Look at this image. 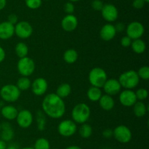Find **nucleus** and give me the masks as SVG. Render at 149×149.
<instances>
[{
  "instance_id": "nucleus-1",
  "label": "nucleus",
  "mask_w": 149,
  "mask_h": 149,
  "mask_svg": "<svg viewBox=\"0 0 149 149\" xmlns=\"http://www.w3.org/2000/svg\"><path fill=\"white\" fill-rule=\"evenodd\" d=\"M44 114L52 119L62 118L65 112V104L63 99L55 93H49L45 96L42 102Z\"/></svg>"
},
{
  "instance_id": "nucleus-2",
  "label": "nucleus",
  "mask_w": 149,
  "mask_h": 149,
  "mask_svg": "<svg viewBox=\"0 0 149 149\" xmlns=\"http://www.w3.org/2000/svg\"><path fill=\"white\" fill-rule=\"evenodd\" d=\"M90 108L84 102L77 104L71 111V118L76 124H82L86 123L90 118Z\"/></svg>"
},
{
  "instance_id": "nucleus-3",
  "label": "nucleus",
  "mask_w": 149,
  "mask_h": 149,
  "mask_svg": "<svg viewBox=\"0 0 149 149\" xmlns=\"http://www.w3.org/2000/svg\"><path fill=\"white\" fill-rule=\"evenodd\" d=\"M141 79L135 70H128L124 72L119 76V80L122 88L125 89H133L138 86Z\"/></svg>"
},
{
  "instance_id": "nucleus-4",
  "label": "nucleus",
  "mask_w": 149,
  "mask_h": 149,
  "mask_svg": "<svg viewBox=\"0 0 149 149\" xmlns=\"http://www.w3.org/2000/svg\"><path fill=\"white\" fill-rule=\"evenodd\" d=\"M107 79V73L101 67H95L89 72L88 80L92 86L101 89Z\"/></svg>"
},
{
  "instance_id": "nucleus-5",
  "label": "nucleus",
  "mask_w": 149,
  "mask_h": 149,
  "mask_svg": "<svg viewBox=\"0 0 149 149\" xmlns=\"http://www.w3.org/2000/svg\"><path fill=\"white\" fill-rule=\"evenodd\" d=\"M21 91L14 84H6L0 89V96L7 102H15L20 98Z\"/></svg>"
},
{
  "instance_id": "nucleus-6",
  "label": "nucleus",
  "mask_w": 149,
  "mask_h": 149,
  "mask_svg": "<svg viewBox=\"0 0 149 149\" xmlns=\"http://www.w3.org/2000/svg\"><path fill=\"white\" fill-rule=\"evenodd\" d=\"M35 68L36 65L34 61L30 57L26 56L24 58H19V61H17V71L21 76L29 77L34 72Z\"/></svg>"
},
{
  "instance_id": "nucleus-7",
  "label": "nucleus",
  "mask_w": 149,
  "mask_h": 149,
  "mask_svg": "<svg viewBox=\"0 0 149 149\" xmlns=\"http://www.w3.org/2000/svg\"><path fill=\"white\" fill-rule=\"evenodd\" d=\"M113 137L120 143H128L132 140V131L125 125H119L113 130Z\"/></svg>"
},
{
  "instance_id": "nucleus-8",
  "label": "nucleus",
  "mask_w": 149,
  "mask_h": 149,
  "mask_svg": "<svg viewBox=\"0 0 149 149\" xmlns=\"http://www.w3.org/2000/svg\"><path fill=\"white\" fill-rule=\"evenodd\" d=\"M77 131V124L73 120L65 119L60 122L58 126V131L60 135L69 137L74 135Z\"/></svg>"
},
{
  "instance_id": "nucleus-9",
  "label": "nucleus",
  "mask_w": 149,
  "mask_h": 149,
  "mask_svg": "<svg viewBox=\"0 0 149 149\" xmlns=\"http://www.w3.org/2000/svg\"><path fill=\"white\" fill-rule=\"evenodd\" d=\"M33 29L30 23L26 20L18 21L15 25V34L20 39H28L32 35Z\"/></svg>"
},
{
  "instance_id": "nucleus-10",
  "label": "nucleus",
  "mask_w": 149,
  "mask_h": 149,
  "mask_svg": "<svg viewBox=\"0 0 149 149\" xmlns=\"http://www.w3.org/2000/svg\"><path fill=\"white\" fill-rule=\"evenodd\" d=\"M127 35L131 39H137L141 38L144 34L145 28L144 26L139 21H132L128 24L126 28Z\"/></svg>"
},
{
  "instance_id": "nucleus-11",
  "label": "nucleus",
  "mask_w": 149,
  "mask_h": 149,
  "mask_svg": "<svg viewBox=\"0 0 149 149\" xmlns=\"http://www.w3.org/2000/svg\"><path fill=\"white\" fill-rule=\"evenodd\" d=\"M15 119L17 125L20 128L28 129L31 126L32 123H33V114L29 110H21L20 111H18V113H17Z\"/></svg>"
},
{
  "instance_id": "nucleus-12",
  "label": "nucleus",
  "mask_w": 149,
  "mask_h": 149,
  "mask_svg": "<svg viewBox=\"0 0 149 149\" xmlns=\"http://www.w3.org/2000/svg\"><path fill=\"white\" fill-rule=\"evenodd\" d=\"M100 12L103 18L110 23L116 21L119 17L118 9L112 4H104Z\"/></svg>"
},
{
  "instance_id": "nucleus-13",
  "label": "nucleus",
  "mask_w": 149,
  "mask_h": 149,
  "mask_svg": "<svg viewBox=\"0 0 149 149\" xmlns=\"http://www.w3.org/2000/svg\"><path fill=\"white\" fill-rule=\"evenodd\" d=\"M119 99L120 103L123 106L127 107V108L132 107L134 104L138 101L135 91H133L132 89H125L121 91Z\"/></svg>"
},
{
  "instance_id": "nucleus-14",
  "label": "nucleus",
  "mask_w": 149,
  "mask_h": 149,
  "mask_svg": "<svg viewBox=\"0 0 149 149\" xmlns=\"http://www.w3.org/2000/svg\"><path fill=\"white\" fill-rule=\"evenodd\" d=\"M32 92L36 96H42L47 92L48 89V83L44 77H37L31 83Z\"/></svg>"
},
{
  "instance_id": "nucleus-15",
  "label": "nucleus",
  "mask_w": 149,
  "mask_h": 149,
  "mask_svg": "<svg viewBox=\"0 0 149 149\" xmlns=\"http://www.w3.org/2000/svg\"><path fill=\"white\" fill-rule=\"evenodd\" d=\"M103 89L106 94L110 96H115L120 93L122 86L119 83V80L115 78L107 79L106 83L103 86Z\"/></svg>"
},
{
  "instance_id": "nucleus-16",
  "label": "nucleus",
  "mask_w": 149,
  "mask_h": 149,
  "mask_svg": "<svg viewBox=\"0 0 149 149\" xmlns=\"http://www.w3.org/2000/svg\"><path fill=\"white\" fill-rule=\"evenodd\" d=\"M78 23V19L74 14H68L61 20V27L65 32H71L77 29Z\"/></svg>"
},
{
  "instance_id": "nucleus-17",
  "label": "nucleus",
  "mask_w": 149,
  "mask_h": 149,
  "mask_svg": "<svg viewBox=\"0 0 149 149\" xmlns=\"http://www.w3.org/2000/svg\"><path fill=\"white\" fill-rule=\"evenodd\" d=\"M15 34V26L10 22L3 21L0 23V39L7 40Z\"/></svg>"
},
{
  "instance_id": "nucleus-18",
  "label": "nucleus",
  "mask_w": 149,
  "mask_h": 149,
  "mask_svg": "<svg viewBox=\"0 0 149 149\" xmlns=\"http://www.w3.org/2000/svg\"><path fill=\"white\" fill-rule=\"evenodd\" d=\"M116 31L115 29L114 25L108 23L102 26L100 30V37L103 41H111L116 37Z\"/></svg>"
},
{
  "instance_id": "nucleus-19",
  "label": "nucleus",
  "mask_w": 149,
  "mask_h": 149,
  "mask_svg": "<svg viewBox=\"0 0 149 149\" xmlns=\"http://www.w3.org/2000/svg\"><path fill=\"white\" fill-rule=\"evenodd\" d=\"M15 135L14 130L11 124L8 122H4L1 124V129L0 131V137L1 140H4L6 143L10 141L13 139Z\"/></svg>"
},
{
  "instance_id": "nucleus-20",
  "label": "nucleus",
  "mask_w": 149,
  "mask_h": 149,
  "mask_svg": "<svg viewBox=\"0 0 149 149\" xmlns=\"http://www.w3.org/2000/svg\"><path fill=\"white\" fill-rule=\"evenodd\" d=\"M0 113L1 114L3 118H5L7 121H13V120L15 119L17 117L18 110L13 105H7L1 108Z\"/></svg>"
},
{
  "instance_id": "nucleus-21",
  "label": "nucleus",
  "mask_w": 149,
  "mask_h": 149,
  "mask_svg": "<svg viewBox=\"0 0 149 149\" xmlns=\"http://www.w3.org/2000/svg\"><path fill=\"white\" fill-rule=\"evenodd\" d=\"M98 102L100 108L106 111H110L114 108L115 101L112 96L110 95H102Z\"/></svg>"
},
{
  "instance_id": "nucleus-22",
  "label": "nucleus",
  "mask_w": 149,
  "mask_h": 149,
  "mask_svg": "<svg viewBox=\"0 0 149 149\" xmlns=\"http://www.w3.org/2000/svg\"><path fill=\"white\" fill-rule=\"evenodd\" d=\"M148 108L143 101H137L133 105V112L138 118L144 117L147 113Z\"/></svg>"
},
{
  "instance_id": "nucleus-23",
  "label": "nucleus",
  "mask_w": 149,
  "mask_h": 149,
  "mask_svg": "<svg viewBox=\"0 0 149 149\" xmlns=\"http://www.w3.org/2000/svg\"><path fill=\"white\" fill-rule=\"evenodd\" d=\"M130 47L132 48L134 53L137 54H142L146 50V44L141 38L137 39H133L132 41Z\"/></svg>"
},
{
  "instance_id": "nucleus-24",
  "label": "nucleus",
  "mask_w": 149,
  "mask_h": 149,
  "mask_svg": "<svg viewBox=\"0 0 149 149\" xmlns=\"http://www.w3.org/2000/svg\"><path fill=\"white\" fill-rule=\"evenodd\" d=\"M103 95L101 89L95 86H91L89 88L87 92V98L91 102H98L101 96Z\"/></svg>"
},
{
  "instance_id": "nucleus-25",
  "label": "nucleus",
  "mask_w": 149,
  "mask_h": 149,
  "mask_svg": "<svg viewBox=\"0 0 149 149\" xmlns=\"http://www.w3.org/2000/svg\"><path fill=\"white\" fill-rule=\"evenodd\" d=\"M71 93V86L70 84L66 83H62V84L59 85L58 87L57 88V90L55 93L58 95L59 97L61 99H65V98L68 97Z\"/></svg>"
},
{
  "instance_id": "nucleus-26",
  "label": "nucleus",
  "mask_w": 149,
  "mask_h": 149,
  "mask_svg": "<svg viewBox=\"0 0 149 149\" xmlns=\"http://www.w3.org/2000/svg\"><path fill=\"white\" fill-rule=\"evenodd\" d=\"M79 54L75 49L70 48L66 50L63 53V59L65 63L68 64H72L77 61Z\"/></svg>"
},
{
  "instance_id": "nucleus-27",
  "label": "nucleus",
  "mask_w": 149,
  "mask_h": 149,
  "mask_svg": "<svg viewBox=\"0 0 149 149\" xmlns=\"http://www.w3.org/2000/svg\"><path fill=\"white\" fill-rule=\"evenodd\" d=\"M15 53L19 58H24V57L28 56L29 47L25 42H19L18 43L16 44L15 47Z\"/></svg>"
},
{
  "instance_id": "nucleus-28",
  "label": "nucleus",
  "mask_w": 149,
  "mask_h": 149,
  "mask_svg": "<svg viewBox=\"0 0 149 149\" xmlns=\"http://www.w3.org/2000/svg\"><path fill=\"white\" fill-rule=\"evenodd\" d=\"M17 87L20 89V91H26L29 89L31 86V81L29 77H25V76H21L18 80H17L16 83Z\"/></svg>"
},
{
  "instance_id": "nucleus-29",
  "label": "nucleus",
  "mask_w": 149,
  "mask_h": 149,
  "mask_svg": "<svg viewBox=\"0 0 149 149\" xmlns=\"http://www.w3.org/2000/svg\"><path fill=\"white\" fill-rule=\"evenodd\" d=\"M79 133L80 136L84 139H87L90 137H91L93 134V127L91 125L87 123H84L81 125L79 129Z\"/></svg>"
},
{
  "instance_id": "nucleus-30",
  "label": "nucleus",
  "mask_w": 149,
  "mask_h": 149,
  "mask_svg": "<svg viewBox=\"0 0 149 149\" xmlns=\"http://www.w3.org/2000/svg\"><path fill=\"white\" fill-rule=\"evenodd\" d=\"M33 148L34 149H50V143L47 139L40 137L35 141Z\"/></svg>"
},
{
  "instance_id": "nucleus-31",
  "label": "nucleus",
  "mask_w": 149,
  "mask_h": 149,
  "mask_svg": "<svg viewBox=\"0 0 149 149\" xmlns=\"http://www.w3.org/2000/svg\"><path fill=\"white\" fill-rule=\"evenodd\" d=\"M36 122H37V129L39 131H43L45 130L46 127V119L44 116V113L40 112H37L36 115Z\"/></svg>"
},
{
  "instance_id": "nucleus-32",
  "label": "nucleus",
  "mask_w": 149,
  "mask_h": 149,
  "mask_svg": "<svg viewBox=\"0 0 149 149\" xmlns=\"http://www.w3.org/2000/svg\"><path fill=\"white\" fill-rule=\"evenodd\" d=\"M25 4L31 10L39 9L42 4V0H25Z\"/></svg>"
},
{
  "instance_id": "nucleus-33",
  "label": "nucleus",
  "mask_w": 149,
  "mask_h": 149,
  "mask_svg": "<svg viewBox=\"0 0 149 149\" xmlns=\"http://www.w3.org/2000/svg\"><path fill=\"white\" fill-rule=\"evenodd\" d=\"M138 101H144L148 98V91L144 88H140L135 92Z\"/></svg>"
},
{
  "instance_id": "nucleus-34",
  "label": "nucleus",
  "mask_w": 149,
  "mask_h": 149,
  "mask_svg": "<svg viewBox=\"0 0 149 149\" xmlns=\"http://www.w3.org/2000/svg\"><path fill=\"white\" fill-rule=\"evenodd\" d=\"M140 79L147 80L149 79V67L148 66H143L137 72Z\"/></svg>"
},
{
  "instance_id": "nucleus-35",
  "label": "nucleus",
  "mask_w": 149,
  "mask_h": 149,
  "mask_svg": "<svg viewBox=\"0 0 149 149\" xmlns=\"http://www.w3.org/2000/svg\"><path fill=\"white\" fill-rule=\"evenodd\" d=\"M64 12L66 13L67 15L68 14H73L75 10V6H74V3L71 2V1H67L65 3L63 6Z\"/></svg>"
},
{
  "instance_id": "nucleus-36",
  "label": "nucleus",
  "mask_w": 149,
  "mask_h": 149,
  "mask_svg": "<svg viewBox=\"0 0 149 149\" xmlns=\"http://www.w3.org/2000/svg\"><path fill=\"white\" fill-rule=\"evenodd\" d=\"M104 3L101 0H93L91 3V7L95 11H101Z\"/></svg>"
},
{
  "instance_id": "nucleus-37",
  "label": "nucleus",
  "mask_w": 149,
  "mask_h": 149,
  "mask_svg": "<svg viewBox=\"0 0 149 149\" xmlns=\"http://www.w3.org/2000/svg\"><path fill=\"white\" fill-rule=\"evenodd\" d=\"M132 41V39L130 37H129L127 35H126V36L122 37L120 42L122 47H124V48H129V47H130Z\"/></svg>"
},
{
  "instance_id": "nucleus-38",
  "label": "nucleus",
  "mask_w": 149,
  "mask_h": 149,
  "mask_svg": "<svg viewBox=\"0 0 149 149\" xmlns=\"http://www.w3.org/2000/svg\"><path fill=\"white\" fill-rule=\"evenodd\" d=\"M146 3L145 2L144 0H133L132 1V7L136 10H141L143 8L144 6Z\"/></svg>"
},
{
  "instance_id": "nucleus-39",
  "label": "nucleus",
  "mask_w": 149,
  "mask_h": 149,
  "mask_svg": "<svg viewBox=\"0 0 149 149\" xmlns=\"http://www.w3.org/2000/svg\"><path fill=\"white\" fill-rule=\"evenodd\" d=\"M7 21L10 22V23L15 25L18 22V18H17V15L14 14V13H12V14H10L7 17Z\"/></svg>"
},
{
  "instance_id": "nucleus-40",
  "label": "nucleus",
  "mask_w": 149,
  "mask_h": 149,
  "mask_svg": "<svg viewBox=\"0 0 149 149\" xmlns=\"http://www.w3.org/2000/svg\"><path fill=\"white\" fill-rule=\"evenodd\" d=\"M102 135L106 139H110L113 137V130L111 129H106L102 132Z\"/></svg>"
},
{
  "instance_id": "nucleus-41",
  "label": "nucleus",
  "mask_w": 149,
  "mask_h": 149,
  "mask_svg": "<svg viewBox=\"0 0 149 149\" xmlns=\"http://www.w3.org/2000/svg\"><path fill=\"white\" fill-rule=\"evenodd\" d=\"M114 27L116 31V33H117V32H122L124 30H125V28H126L125 27V24H124L123 23H121V22L116 23V24L114 26Z\"/></svg>"
},
{
  "instance_id": "nucleus-42",
  "label": "nucleus",
  "mask_w": 149,
  "mask_h": 149,
  "mask_svg": "<svg viewBox=\"0 0 149 149\" xmlns=\"http://www.w3.org/2000/svg\"><path fill=\"white\" fill-rule=\"evenodd\" d=\"M6 58V52L4 48L0 45V63L4 61V60Z\"/></svg>"
},
{
  "instance_id": "nucleus-43",
  "label": "nucleus",
  "mask_w": 149,
  "mask_h": 149,
  "mask_svg": "<svg viewBox=\"0 0 149 149\" xmlns=\"http://www.w3.org/2000/svg\"><path fill=\"white\" fill-rule=\"evenodd\" d=\"M7 5V0H0V11L4 9Z\"/></svg>"
},
{
  "instance_id": "nucleus-44",
  "label": "nucleus",
  "mask_w": 149,
  "mask_h": 149,
  "mask_svg": "<svg viewBox=\"0 0 149 149\" xmlns=\"http://www.w3.org/2000/svg\"><path fill=\"white\" fill-rule=\"evenodd\" d=\"M7 143L5 141L0 139V149H5L7 148Z\"/></svg>"
},
{
  "instance_id": "nucleus-45",
  "label": "nucleus",
  "mask_w": 149,
  "mask_h": 149,
  "mask_svg": "<svg viewBox=\"0 0 149 149\" xmlns=\"http://www.w3.org/2000/svg\"><path fill=\"white\" fill-rule=\"evenodd\" d=\"M65 149H82L81 147L78 145H70L67 147Z\"/></svg>"
},
{
  "instance_id": "nucleus-46",
  "label": "nucleus",
  "mask_w": 149,
  "mask_h": 149,
  "mask_svg": "<svg viewBox=\"0 0 149 149\" xmlns=\"http://www.w3.org/2000/svg\"><path fill=\"white\" fill-rule=\"evenodd\" d=\"M5 149H17V148L15 145H10L7 146Z\"/></svg>"
},
{
  "instance_id": "nucleus-47",
  "label": "nucleus",
  "mask_w": 149,
  "mask_h": 149,
  "mask_svg": "<svg viewBox=\"0 0 149 149\" xmlns=\"http://www.w3.org/2000/svg\"><path fill=\"white\" fill-rule=\"evenodd\" d=\"M68 1H71V2L74 3V2H77V1H79L80 0H68Z\"/></svg>"
},
{
  "instance_id": "nucleus-48",
  "label": "nucleus",
  "mask_w": 149,
  "mask_h": 149,
  "mask_svg": "<svg viewBox=\"0 0 149 149\" xmlns=\"http://www.w3.org/2000/svg\"><path fill=\"white\" fill-rule=\"evenodd\" d=\"M21 149H34L33 147H24L22 148Z\"/></svg>"
},
{
  "instance_id": "nucleus-49",
  "label": "nucleus",
  "mask_w": 149,
  "mask_h": 149,
  "mask_svg": "<svg viewBox=\"0 0 149 149\" xmlns=\"http://www.w3.org/2000/svg\"><path fill=\"white\" fill-rule=\"evenodd\" d=\"M146 3H148L149 2V0H144Z\"/></svg>"
},
{
  "instance_id": "nucleus-50",
  "label": "nucleus",
  "mask_w": 149,
  "mask_h": 149,
  "mask_svg": "<svg viewBox=\"0 0 149 149\" xmlns=\"http://www.w3.org/2000/svg\"><path fill=\"white\" fill-rule=\"evenodd\" d=\"M1 122H0V131H1Z\"/></svg>"
},
{
  "instance_id": "nucleus-51",
  "label": "nucleus",
  "mask_w": 149,
  "mask_h": 149,
  "mask_svg": "<svg viewBox=\"0 0 149 149\" xmlns=\"http://www.w3.org/2000/svg\"><path fill=\"white\" fill-rule=\"evenodd\" d=\"M0 110H1V106H0Z\"/></svg>"
},
{
  "instance_id": "nucleus-52",
  "label": "nucleus",
  "mask_w": 149,
  "mask_h": 149,
  "mask_svg": "<svg viewBox=\"0 0 149 149\" xmlns=\"http://www.w3.org/2000/svg\"><path fill=\"white\" fill-rule=\"evenodd\" d=\"M53 149H60V148H53Z\"/></svg>"
},
{
  "instance_id": "nucleus-53",
  "label": "nucleus",
  "mask_w": 149,
  "mask_h": 149,
  "mask_svg": "<svg viewBox=\"0 0 149 149\" xmlns=\"http://www.w3.org/2000/svg\"><path fill=\"white\" fill-rule=\"evenodd\" d=\"M45 1H48V0H45Z\"/></svg>"
},
{
  "instance_id": "nucleus-54",
  "label": "nucleus",
  "mask_w": 149,
  "mask_h": 149,
  "mask_svg": "<svg viewBox=\"0 0 149 149\" xmlns=\"http://www.w3.org/2000/svg\"><path fill=\"white\" fill-rule=\"evenodd\" d=\"M116 149H118V148H116Z\"/></svg>"
}]
</instances>
